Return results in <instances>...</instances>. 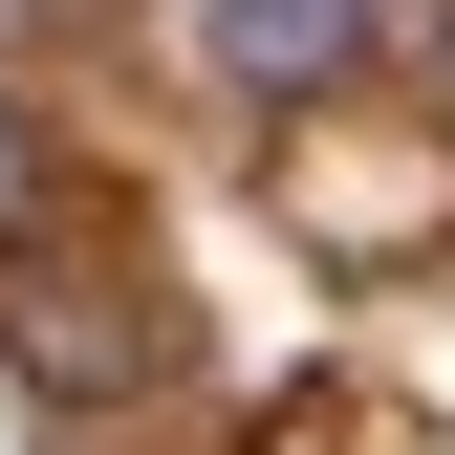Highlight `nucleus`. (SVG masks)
Wrapping results in <instances>:
<instances>
[{
	"label": "nucleus",
	"instance_id": "obj_1",
	"mask_svg": "<svg viewBox=\"0 0 455 455\" xmlns=\"http://www.w3.org/2000/svg\"><path fill=\"white\" fill-rule=\"evenodd\" d=\"M0 390L66 412V434L152 412V390H174V304H152L131 260H66V217H44V239L0 260Z\"/></svg>",
	"mask_w": 455,
	"mask_h": 455
},
{
	"label": "nucleus",
	"instance_id": "obj_2",
	"mask_svg": "<svg viewBox=\"0 0 455 455\" xmlns=\"http://www.w3.org/2000/svg\"><path fill=\"white\" fill-rule=\"evenodd\" d=\"M369 44H390V0H196V66L239 108H347Z\"/></svg>",
	"mask_w": 455,
	"mask_h": 455
},
{
	"label": "nucleus",
	"instance_id": "obj_3",
	"mask_svg": "<svg viewBox=\"0 0 455 455\" xmlns=\"http://www.w3.org/2000/svg\"><path fill=\"white\" fill-rule=\"evenodd\" d=\"M44 217H66V131H44V108H22V87H0V260H22V239H44Z\"/></svg>",
	"mask_w": 455,
	"mask_h": 455
},
{
	"label": "nucleus",
	"instance_id": "obj_4",
	"mask_svg": "<svg viewBox=\"0 0 455 455\" xmlns=\"http://www.w3.org/2000/svg\"><path fill=\"white\" fill-rule=\"evenodd\" d=\"M412 66H434V108H455V0H434V44H412Z\"/></svg>",
	"mask_w": 455,
	"mask_h": 455
}]
</instances>
